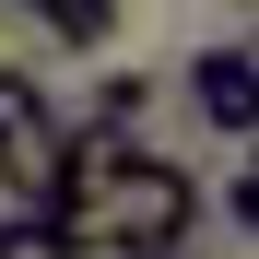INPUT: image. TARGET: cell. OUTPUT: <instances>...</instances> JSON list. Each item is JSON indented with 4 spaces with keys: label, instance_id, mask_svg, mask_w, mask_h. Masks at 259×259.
<instances>
[{
    "label": "cell",
    "instance_id": "1",
    "mask_svg": "<svg viewBox=\"0 0 259 259\" xmlns=\"http://www.w3.org/2000/svg\"><path fill=\"white\" fill-rule=\"evenodd\" d=\"M189 106H200V130H212V142H247V130H259V59L236 48V35L189 59Z\"/></svg>",
    "mask_w": 259,
    "mask_h": 259
},
{
    "label": "cell",
    "instance_id": "2",
    "mask_svg": "<svg viewBox=\"0 0 259 259\" xmlns=\"http://www.w3.org/2000/svg\"><path fill=\"white\" fill-rule=\"evenodd\" d=\"M12 12H35L59 48H106V35H118V0H12Z\"/></svg>",
    "mask_w": 259,
    "mask_h": 259
},
{
    "label": "cell",
    "instance_id": "3",
    "mask_svg": "<svg viewBox=\"0 0 259 259\" xmlns=\"http://www.w3.org/2000/svg\"><path fill=\"white\" fill-rule=\"evenodd\" d=\"M142 106H153V82H142V71H106V82H95V118H82V130H106V142H142Z\"/></svg>",
    "mask_w": 259,
    "mask_h": 259
},
{
    "label": "cell",
    "instance_id": "4",
    "mask_svg": "<svg viewBox=\"0 0 259 259\" xmlns=\"http://www.w3.org/2000/svg\"><path fill=\"white\" fill-rule=\"evenodd\" d=\"M35 118H48V82L0 59V142H12V130H35Z\"/></svg>",
    "mask_w": 259,
    "mask_h": 259
},
{
    "label": "cell",
    "instance_id": "5",
    "mask_svg": "<svg viewBox=\"0 0 259 259\" xmlns=\"http://www.w3.org/2000/svg\"><path fill=\"white\" fill-rule=\"evenodd\" d=\"M0 259H71V236L48 212H12V224H0Z\"/></svg>",
    "mask_w": 259,
    "mask_h": 259
},
{
    "label": "cell",
    "instance_id": "6",
    "mask_svg": "<svg viewBox=\"0 0 259 259\" xmlns=\"http://www.w3.org/2000/svg\"><path fill=\"white\" fill-rule=\"evenodd\" d=\"M142 259H189V247H142Z\"/></svg>",
    "mask_w": 259,
    "mask_h": 259
},
{
    "label": "cell",
    "instance_id": "7",
    "mask_svg": "<svg viewBox=\"0 0 259 259\" xmlns=\"http://www.w3.org/2000/svg\"><path fill=\"white\" fill-rule=\"evenodd\" d=\"M224 12H247V0H224Z\"/></svg>",
    "mask_w": 259,
    "mask_h": 259
}]
</instances>
